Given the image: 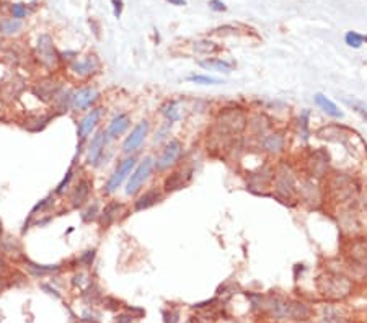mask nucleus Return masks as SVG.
Instances as JSON below:
<instances>
[{"mask_svg":"<svg viewBox=\"0 0 367 323\" xmlns=\"http://www.w3.org/2000/svg\"><path fill=\"white\" fill-rule=\"evenodd\" d=\"M248 126V118L238 108H222L217 113L212 129L209 132V149H227L232 137L240 136Z\"/></svg>","mask_w":367,"mask_h":323,"instance_id":"nucleus-1","label":"nucleus"},{"mask_svg":"<svg viewBox=\"0 0 367 323\" xmlns=\"http://www.w3.org/2000/svg\"><path fill=\"white\" fill-rule=\"evenodd\" d=\"M358 193H359V185L354 176L348 173H341V171H333V173L326 175L325 194L331 203L348 204L358 196Z\"/></svg>","mask_w":367,"mask_h":323,"instance_id":"nucleus-2","label":"nucleus"},{"mask_svg":"<svg viewBox=\"0 0 367 323\" xmlns=\"http://www.w3.org/2000/svg\"><path fill=\"white\" fill-rule=\"evenodd\" d=\"M316 289L328 300H341L351 294L353 282L340 272L326 271L316 277Z\"/></svg>","mask_w":367,"mask_h":323,"instance_id":"nucleus-3","label":"nucleus"},{"mask_svg":"<svg viewBox=\"0 0 367 323\" xmlns=\"http://www.w3.org/2000/svg\"><path fill=\"white\" fill-rule=\"evenodd\" d=\"M274 193L282 201H291L297 193L296 171L289 163H281L274 170Z\"/></svg>","mask_w":367,"mask_h":323,"instance_id":"nucleus-4","label":"nucleus"},{"mask_svg":"<svg viewBox=\"0 0 367 323\" xmlns=\"http://www.w3.org/2000/svg\"><path fill=\"white\" fill-rule=\"evenodd\" d=\"M154 170H155V159L150 157V155L144 157V160L129 175V181H127V186H126L127 196H134L136 193H139V189L144 186V183L149 180Z\"/></svg>","mask_w":367,"mask_h":323,"instance_id":"nucleus-5","label":"nucleus"},{"mask_svg":"<svg viewBox=\"0 0 367 323\" xmlns=\"http://www.w3.org/2000/svg\"><path fill=\"white\" fill-rule=\"evenodd\" d=\"M328 168H330V155L325 149L312 150L305 159V171L314 180H320V178L326 176Z\"/></svg>","mask_w":367,"mask_h":323,"instance_id":"nucleus-6","label":"nucleus"},{"mask_svg":"<svg viewBox=\"0 0 367 323\" xmlns=\"http://www.w3.org/2000/svg\"><path fill=\"white\" fill-rule=\"evenodd\" d=\"M36 51H38V59L41 60V64L48 69H55V65L59 62V54L55 51L52 38L43 33L38 38V44H36Z\"/></svg>","mask_w":367,"mask_h":323,"instance_id":"nucleus-7","label":"nucleus"},{"mask_svg":"<svg viewBox=\"0 0 367 323\" xmlns=\"http://www.w3.org/2000/svg\"><path fill=\"white\" fill-rule=\"evenodd\" d=\"M134 166H136V157H134V155H131V157H127V159L122 160L121 163L118 165V168L113 171V175L109 176V180L106 181V185H105L103 191L106 193V194L114 193L116 189H118L122 185V181H124L126 178L132 173Z\"/></svg>","mask_w":367,"mask_h":323,"instance_id":"nucleus-8","label":"nucleus"},{"mask_svg":"<svg viewBox=\"0 0 367 323\" xmlns=\"http://www.w3.org/2000/svg\"><path fill=\"white\" fill-rule=\"evenodd\" d=\"M346 258L353 269L367 272V240H353L346 250Z\"/></svg>","mask_w":367,"mask_h":323,"instance_id":"nucleus-9","label":"nucleus"},{"mask_svg":"<svg viewBox=\"0 0 367 323\" xmlns=\"http://www.w3.org/2000/svg\"><path fill=\"white\" fill-rule=\"evenodd\" d=\"M181 152H183L181 142L176 141V139H171V141L165 146V149L162 150V154H160L157 157V160H155V170H157V171L168 170L170 166H173L178 162Z\"/></svg>","mask_w":367,"mask_h":323,"instance_id":"nucleus-10","label":"nucleus"},{"mask_svg":"<svg viewBox=\"0 0 367 323\" xmlns=\"http://www.w3.org/2000/svg\"><path fill=\"white\" fill-rule=\"evenodd\" d=\"M149 129H150V124L147 119H142L141 122H137L134 129L131 131V134L124 139V142H122V152L126 155H131L132 152H136V150L144 144L146 137L149 136Z\"/></svg>","mask_w":367,"mask_h":323,"instance_id":"nucleus-11","label":"nucleus"},{"mask_svg":"<svg viewBox=\"0 0 367 323\" xmlns=\"http://www.w3.org/2000/svg\"><path fill=\"white\" fill-rule=\"evenodd\" d=\"M98 98H100V92L95 87H83L80 90H77L75 93H72L70 108H74L75 111L88 109L97 103Z\"/></svg>","mask_w":367,"mask_h":323,"instance_id":"nucleus-12","label":"nucleus"},{"mask_svg":"<svg viewBox=\"0 0 367 323\" xmlns=\"http://www.w3.org/2000/svg\"><path fill=\"white\" fill-rule=\"evenodd\" d=\"M260 147L261 150L268 152L271 155L281 154L286 147V137L282 132H266L263 137H260Z\"/></svg>","mask_w":367,"mask_h":323,"instance_id":"nucleus-13","label":"nucleus"},{"mask_svg":"<svg viewBox=\"0 0 367 323\" xmlns=\"http://www.w3.org/2000/svg\"><path fill=\"white\" fill-rule=\"evenodd\" d=\"M297 191L300 194V198L304 199V203H309V204H314V206L321 203V198H323L320 186L316 185V183L314 181V178H310V176L307 178V180L300 181V186L297 188Z\"/></svg>","mask_w":367,"mask_h":323,"instance_id":"nucleus-14","label":"nucleus"},{"mask_svg":"<svg viewBox=\"0 0 367 323\" xmlns=\"http://www.w3.org/2000/svg\"><path fill=\"white\" fill-rule=\"evenodd\" d=\"M100 118H102V108H93L83 116L79 122V127H77V136H79L80 141H85L87 136L92 134V131L98 126Z\"/></svg>","mask_w":367,"mask_h":323,"instance_id":"nucleus-15","label":"nucleus"},{"mask_svg":"<svg viewBox=\"0 0 367 323\" xmlns=\"http://www.w3.org/2000/svg\"><path fill=\"white\" fill-rule=\"evenodd\" d=\"M100 67V60L97 55H87L85 59H75L70 62V70L79 77H90Z\"/></svg>","mask_w":367,"mask_h":323,"instance_id":"nucleus-16","label":"nucleus"},{"mask_svg":"<svg viewBox=\"0 0 367 323\" xmlns=\"http://www.w3.org/2000/svg\"><path fill=\"white\" fill-rule=\"evenodd\" d=\"M90 191H92V183L90 180H80L75 185V188L70 193V206L74 209L83 208L88 199H90Z\"/></svg>","mask_w":367,"mask_h":323,"instance_id":"nucleus-17","label":"nucleus"},{"mask_svg":"<svg viewBox=\"0 0 367 323\" xmlns=\"http://www.w3.org/2000/svg\"><path fill=\"white\" fill-rule=\"evenodd\" d=\"M131 124V118L129 114L126 113H121L118 116H114L111 122L108 124L106 131H105V141L109 142V141H114V139H118L122 132H124L127 127Z\"/></svg>","mask_w":367,"mask_h":323,"instance_id":"nucleus-18","label":"nucleus"},{"mask_svg":"<svg viewBox=\"0 0 367 323\" xmlns=\"http://www.w3.org/2000/svg\"><path fill=\"white\" fill-rule=\"evenodd\" d=\"M105 131H97L95 136L92 137V142L88 146V154H87V163L97 166L102 160L103 150H105Z\"/></svg>","mask_w":367,"mask_h":323,"instance_id":"nucleus-19","label":"nucleus"},{"mask_svg":"<svg viewBox=\"0 0 367 323\" xmlns=\"http://www.w3.org/2000/svg\"><path fill=\"white\" fill-rule=\"evenodd\" d=\"M190 180H191V170L190 171H185V170L173 171V173L165 178L163 191L165 193H173V191H178V189H183L188 185V181H190Z\"/></svg>","mask_w":367,"mask_h":323,"instance_id":"nucleus-20","label":"nucleus"},{"mask_svg":"<svg viewBox=\"0 0 367 323\" xmlns=\"http://www.w3.org/2000/svg\"><path fill=\"white\" fill-rule=\"evenodd\" d=\"M124 211V206L118 201H111L103 208V211L100 213V225L103 229H108L109 225H113L116 220L119 219V214H122Z\"/></svg>","mask_w":367,"mask_h":323,"instance_id":"nucleus-21","label":"nucleus"},{"mask_svg":"<svg viewBox=\"0 0 367 323\" xmlns=\"http://www.w3.org/2000/svg\"><path fill=\"white\" fill-rule=\"evenodd\" d=\"M353 134L349 132L346 127L333 124L328 127H321L318 131V137L320 139H326L330 142H346V139H349Z\"/></svg>","mask_w":367,"mask_h":323,"instance_id":"nucleus-22","label":"nucleus"},{"mask_svg":"<svg viewBox=\"0 0 367 323\" xmlns=\"http://www.w3.org/2000/svg\"><path fill=\"white\" fill-rule=\"evenodd\" d=\"M160 201H162V193H160L158 189H155V188L147 189L146 193L141 194V196L134 201V211L136 213H141V211L152 208V206H155Z\"/></svg>","mask_w":367,"mask_h":323,"instance_id":"nucleus-23","label":"nucleus"},{"mask_svg":"<svg viewBox=\"0 0 367 323\" xmlns=\"http://www.w3.org/2000/svg\"><path fill=\"white\" fill-rule=\"evenodd\" d=\"M314 100H315V105H316V107H318L321 111H323V113H326L328 116H331V118H336V119L343 118V111H340V108H338L336 105L333 103L330 98L325 97V95L316 93L315 97H314Z\"/></svg>","mask_w":367,"mask_h":323,"instance_id":"nucleus-24","label":"nucleus"},{"mask_svg":"<svg viewBox=\"0 0 367 323\" xmlns=\"http://www.w3.org/2000/svg\"><path fill=\"white\" fill-rule=\"evenodd\" d=\"M250 129H252L253 136L257 137H263L266 132H269L271 129V121L269 118H266L264 114H255L248 122Z\"/></svg>","mask_w":367,"mask_h":323,"instance_id":"nucleus-25","label":"nucleus"},{"mask_svg":"<svg viewBox=\"0 0 367 323\" xmlns=\"http://www.w3.org/2000/svg\"><path fill=\"white\" fill-rule=\"evenodd\" d=\"M201 65L203 69H208V70H215V72H224V74H229L232 70V64L227 62V60H222V59H215V57H208L204 60H199L198 62Z\"/></svg>","mask_w":367,"mask_h":323,"instance_id":"nucleus-26","label":"nucleus"},{"mask_svg":"<svg viewBox=\"0 0 367 323\" xmlns=\"http://www.w3.org/2000/svg\"><path fill=\"white\" fill-rule=\"evenodd\" d=\"M312 315V310H310L309 305H305L304 302H299V300H291V319L297 320V322H305L310 319Z\"/></svg>","mask_w":367,"mask_h":323,"instance_id":"nucleus-27","label":"nucleus"},{"mask_svg":"<svg viewBox=\"0 0 367 323\" xmlns=\"http://www.w3.org/2000/svg\"><path fill=\"white\" fill-rule=\"evenodd\" d=\"M25 265H26V269L36 277L51 274V272H55V271L60 269L59 265H38V263H33V261H30V260H25Z\"/></svg>","mask_w":367,"mask_h":323,"instance_id":"nucleus-28","label":"nucleus"},{"mask_svg":"<svg viewBox=\"0 0 367 323\" xmlns=\"http://www.w3.org/2000/svg\"><path fill=\"white\" fill-rule=\"evenodd\" d=\"M21 28H23V21L21 20H16V18L0 20V33H2V35H7V36L16 35V33L21 31Z\"/></svg>","mask_w":367,"mask_h":323,"instance_id":"nucleus-29","label":"nucleus"},{"mask_svg":"<svg viewBox=\"0 0 367 323\" xmlns=\"http://www.w3.org/2000/svg\"><path fill=\"white\" fill-rule=\"evenodd\" d=\"M160 113H162L163 118L168 121V122H176L180 119V109L176 107V102H166L162 108H160Z\"/></svg>","mask_w":367,"mask_h":323,"instance_id":"nucleus-30","label":"nucleus"},{"mask_svg":"<svg viewBox=\"0 0 367 323\" xmlns=\"http://www.w3.org/2000/svg\"><path fill=\"white\" fill-rule=\"evenodd\" d=\"M82 299L88 304H98L102 300V291L97 284L88 282V287L82 292Z\"/></svg>","mask_w":367,"mask_h":323,"instance_id":"nucleus-31","label":"nucleus"},{"mask_svg":"<svg viewBox=\"0 0 367 323\" xmlns=\"http://www.w3.org/2000/svg\"><path fill=\"white\" fill-rule=\"evenodd\" d=\"M343 103H346L349 108H353L356 113H358L361 118L367 121V103L363 102V100H358V98H343Z\"/></svg>","mask_w":367,"mask_h":323,"instance_id":"nucleus-32","label":"nucleus"},{"mask_svg":"<svg viewBox=\"0 0 367 323\" xmlns=\"http://www.w3.org/2000/svg\"><path fill=\"white\" fill-rule=\"evenodd\" d=\"M309 118H310V111L309 109H304L302 113L299 116V134L302 137L304 142L309 141V136H310V131H309Z\"/></svg>","mask_w":367,"mask_h":323,"instance_id":"nucleus-33","label":"nucleus"},{"mask_svg":"<svg viewBox=\"0 0 367 323\" xmlns=\"http://www.w3.org/2000/svg\"><path fill=\"white\" fill-rule=\"evenodd\" d=\"M2 250H3V253L16 255V253H21V245L13 237H3L2 238Z\"/></svg>","mask_w":367,"mask_h":323,"instance_id":"nucleus-34","label":"nucleus"},{"mask_svg":"<svg viewBox=\"0 0 367 323\" xmlns=\"http://www.w3.org/2000/svg\"><path fill=\"white\" fill-rule=\"evenodd\" d=\"M98 215H100V211H98V203L97 201H93L92 204H88L87 208L82 211V214H80L82 220L85 222V224H90V222L97 220Z\"/></svg>","mask_w":367,"mask_h":323,"instance_id":"nucleus-35","label":"nucleus"},{"mask_svg":"<svg viewBox=\"0 0 367 323\" xmlns=\"http://www.w3.org/2000/svg\"><path fill=\"white\" fill-rule=\"evenodd\" d=\"M194 51L199 54H214L219 51V46L212 41H198L194 43Z\"/></svg>","mask_w":367,"mask_h":323,"instance_id":"nucleus-36","label":"nucleus"},{"mask_svg":"<svg viewBox=\"0 0 367 323\" xmlns=\"http://www.w3.org/2000/svg\"><path fill=\"white\" fill-rule=\"evenodd\" d=\"M344 41H346V44H348L349 48L358 49V48L363 46L364 36H361L359 33H356V31H348V33H346V36H344Z\"/></svg>","mask_w":367,"mask_h":323,"instance_id":"nucleus-37","label":"nucleus"},{"mask_svg":"<svg viewBox=\"0 0 367 323\" xmlns=\"http://www.w3.org/2000/svg\"><path fill=\"white\" fill-rule=\"evenodd\" d=\"M188 80L194 83H201V85H217V83H222L219 79H214V77L209 75H190Z\"/></svg>","mask_w":367,"mask_h":323,"instance_id":"nucleus-38","label":"nucleus"},{"mask_svg":"<svg viewBox=\"0 0 367 323\" xmlns=\"http://www.w3.org/2000/svg\"><path fill=\"white\" fill-rule=\"evenodd\" d=\"M95 253H97V250H95V248L87 250V252H83V253L80 255V258L77 260V261H79V265L83 266V268H88V266H92L93 260H95Z\"/></svg>","mask_w":367,"mask_h":323,"instance_id":"nucleus-39","label":"nucleus"},{"mask_svg":"<svg viewBox=\"0 0 367 323\" xmlns=\"http://www.w3.org/2000/svg\"><path fill=\"white\" fill-rule=\"evenodd\" d=\"M72 178H74V168H69L67 173H65V176L62 178V181H60L57 185V188H55V194H64L65 189H67L69 185H70Z\"/></svg>","mask_w":367,"mask_h":323,"instance_id":"nucleus-40","label":"nucleus"},{"mask_svg":"<svg viewBox=\"0 0 367 323\" xmlns=\"http://www.w3.org/2000/svg\"><path fill=\"white\" fill-rule=\"evenodd\" d=\"M170 127H171V122H168L166 121L165 124H162L158 127V131L155 132V137H154V142L155 144H160V142H163L165 139H166V136L170 134Z\"/></svg>","mask_w":367,"mask_h":323,"instance_id":"nucleus-41","label":"nucleus"},{"mask_svg":"<svg viewBox=\"0 0 367 323\" xmlns=\"http://www.w3.org/2000/svg\"><path fill=\"white\" fill-rule=\"evenodd\" d=\"M163 322L165 323H178L180 322V310L170 309L163 312Z\"/></svg>","mask_w":367,"mask_h":323,"instance_id":"nucleus-42","label":"nucleus"},{"mask_svg":"<svg viewBox=\"0 0 367 323\" xmlns=\"http://www.w3.org/2000/svg\"><path fill=\"white\" fill-rule=\"evenodd\" d=\"M12 13H13V18H16V20L25 18V15H26V7H25L23 3H13V5H12Z\"/></svg>","mask_w":367,"mask_h":323,"instance_id":"nucleus-43","label":"nucleus"},{"mask_svg":"<svg viewBox=\"0 0 367 323\" xmlns=\"http://www.w3.org/2000/svg\"><path fill=\"white\" fill-rule=\"evenodd\" d=\"M209 7L215 10V12H225L227 10V7L220 2V0H209Z\"/></svg>","mask_w":367,"mask_h":323,"instance_id":"nucleus-44","label":"nucleus"},{"mask_svg":"<svg viewBox=\"0 0 367 323\" xmlns=\"http://www.w3.org/2000/svg\"><path fill=\"white\" fill-rule=\"evenodd\" d=\"M111 2H113V7H114V16H116V18H121L122 8H124L122 0H111Z\"/></svg>","mask_w":367,"mask_h":323,"instance_id":"nucleus-45","label":"nucleus"},{"mask_svg":"<svg viewBox=\"0 0 367 323\" xmlns=\"http://www.w3.org/2000/svg\"><path fill=\"white\" fill-rule=\"evenodd\" d=\"M132 320H134V317H132L131 314H122V315L118 317V319H116L114 323H131Z\"/></svg>","mask_w":367,"mask_h":323,"instance_id":"nucleus-46","label":"nucleus"},{"mask_svg":"<svg viewBox=\"0 0 367 323\" xmlns=\"http://www.w3.org/2000/svg\"><path fill=\"white\" fill-rule=\"evenodd\" d=\"M83 279H87V276L83 274V272H79V274L74 276V279H72V284H74V286H82V281Z\"/></svg>","mask_w":367,"mask_h":323,"instance_id":"nucleus-47","label":"nucleus"},{"mask_svg":"<svg viewBox=\"0 0 367 323\" xmlns=\"http://www.w3.org/2000/svg\"><path fill=\"white\" fill-rule=\"evenodd\" d=\"M166 2H170V5H176V7H183V5H186V0H166Z\"/></svg>","mask_w":367,"mask_h":323,"instance_id":"nucleus-48","label":"nucleus"},{"mask_svg":"<svg viewBox=\"0 0 367 323\" xmlns=\"http://www.w3.org/2000/svg\"><path fill=\"white\" fill-rule=\"evenodd\" d=\"M43 289L44 291H49L48 294H52V296H55V297H59V294H57V291H54V289H51L49 286H43Z\"/></svg>","mask_w":367,"mask_h":323,"instance_id":"nucleus-49","label":"nucleus"},{"mask_svg":"<svg viewBox=\"0 0 367 323\" xmlns=\"http://www.w3.org/2000/svg\"><path fill=\"white\" fill-rule=\"evenodd\" d=\"M0 232H2V222H0Z\"/></svg>","mask_w":367,"mask_h":323,"instance_id":"nucleus-50","label":"nucleus"}]
</instances>
